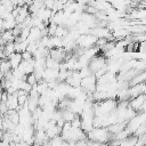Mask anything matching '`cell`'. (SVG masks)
Here are the masks:
<instances>
[{
	"label": "cell",
	"mask_w": 146,
	"mask_h": 146,
	"mask_svg": "<svg viewBox=\"0 0 146 146\" xmlns=\"http://www.w3.org/2000/svg\"><path fill=\"white\" fill-rule=\"evenodd\" d=\"M89 141H94L97 144H108L112 138V135L107 131L106 128H94L90 132L87 133Z\"/></svg>",
	"instance_id": "6da1fadb"
},
{
	"label": "cell",
	"mask_w": 146,
	"mask_h": 146,
	"mask_svg": "<svg viewBox=\"0 0 146 146\" xmlns=\"http://www.w3.org/2000/svg\"><path fill=\"white\" fill-rule=\"evenodd\" d=\"M145 99H146L145 94L139 95L135 98H131L129 99V107L132 108L136 113L145 112Z\"/></svg>",
	"instance_id": "7a4b0ae2"
},
{
	"label": "cell",
	"mask_w": 146,
	"mask_h": 146,
	"mask_svg": "<svg viewBox=\"0 0 146 146\" xmlns=\"http://www.w3.org/2000/svg\"><path fill=\"white\" fill-rule=\"evenodd\" d=\"M96 83H97V79L94 74H91L87 78L81 79L80 87L84 92H94L96 90Z\"/></svg>",
	"instance_id": "3957f363"
},
{
	"label": "cell",
	"mask_w": 146,
	"mask_h": 146,
	"mask_svg": "<svg viewBox=\"0 0 146 146\" xmlns=\"http://www.w3.org/2000/svg\"><path fill=\"white\" fill-rule=\"evenodd\" d=\"M104 66H106V58L104 56H96L88 64V67L92 74H95L97 71H99Z\"/></svg>",
	"instance_id": "277c9868"
},
{
	"label": "cell",
	"mask_w": 146,
	"mask_h": 146,
	"mask_svg": "<svg viewBox=\"0 0 146 146\" xmlns=\"http://www.w3.org/2000/svg\"><path fill=\"white\" fill-rule=\"evenodd\" d=\"M145 90H146L145 82H144V83L136 84V86H132V87H129V88H128V91H129L130 99H131V98H135V97H137V96H139V95L145 94Z\"/></svg>",
	"instance_id": "5b68a950"
},
{
	"label": "cell",
	"mask_w": 146,
	"mask_h": 146,
	"mask_svg": "<svg viewBox=\"0 0 146 146\" xmlns=\"http://www.w3.org/2000/svg\"><path fill=\"white\" fill-rule=\"evenodd\" d=\"M58 70H50V68H44L43 72H42V80L46 81V82H49V81H55L57 80V76H58Z\"/></svg>",
	"instance_id": "8992f818"
},
{
	"label": "cell",
	"mask_w": 146,
	"mask_h": 146,
	"mask_svg": "<svg viewBox=\"0 0 146 146\" xmlns=\"http://www.w3.org/2000/svg\"><path fill=\"white\" fill-rule=\"evenodd\" d=\"M7 59H8L9 64H10L11 70H15V68L18 67V65H19L21 62H22V55L18 54V52H14V54H11L10 56H8Z\"/></svg>",
	"instance_id": "52a82bcc"
},
{
	"label": "cell",
	"mask_w": 146,
	"mask_h": 146,
	"mask_svg": "<svg viewBox=\"0 0 146 146\" xmlns=\"http://www.w3.org/2000/svg\"><path fill=\"white\" fill-rule=\"evenodd\" d=\"M145 79H146V73L145 72H141V73L137 74L135 78H132L128 82V86L129 87H132V86H136V84H139V83H144L145 82Z\"/></svg>",
	"instance_id": "ba28073f"
},
{
	"label": "cell",
	"mask_w": 146,
	"mask_h": 146,
	"mask_svg": "<svg viewBox=\"0 0 146 146\" xmlns=\"http://www.w3.org/2000/svg\"><path fill=\"white\" fill-rule=\"evenodd\" d=\"M14 44H15V52L23 54L24 51H26V48H27L29 42L26 40H24V41H15Z\"/></svg>",
	"instance_id": "9c48e42d"
},
{
	"label": "cell",
	"mask_w": 146,
	"mask_h": 146,
	"mask_svg": "<svg viewBox=\"0 0 146 146\" xmlns=\"http://www.w3.org/2000/svg\"><path fill=\"white\" fill-rule=\"evenodd\" d=\"M16 22H15V18L11 16L7 19L3 21V31H11L15 26H16Z\"/></svg>",
	"instance_id": "30bf717a"
},
{
	"label": "cell",
	"mask_w": 146,
	"mask_h": 146,
	"mask_svg": "<svg viewBox=\"0 0 146 146\" xmlns=\"http://www.w3.org/2000/svg\"><path fill=\"white\" fill-rule=\"evenodd\" d=\"M2 51H3V54H5L6 57H8L11 54H14L15 52V44H14V42H7L2 47Z\"/></svg>",
	"instance_id": "8fae6325"
},
{
	"label": "cell",
	"mask_w": 146,
	"mask_h": 146,
	"mask_svg": "<svg viewBox=\"0 0 146 146\" xmlns=\"http://www.w3.org/2000/svg\"><path fill=\"white\" fill-rule=\"evenodd\" d=\"M68 34V30L65 27V26H57L56 27V31H55V35L54 36H57V38H60V39H63V38H65L66 35Z\"/></svg>",
	"instance_id": "7c38bea8"
},
{
	"label": "cell",
	"mask_w": 146,
	"mask_h": 146,
	"mask_svg": "<svg viewBox=\"0 0 146 146\" xmlns=\"http://www.w3.org/2000/svg\"><path fill=\"white\" fill-rule=\"evenodd\" d=\"M146 125H145V123H143V124H140L135 131H133V133H132V136H135V137H141V136H144L145 135V131H146V128H145Z\"/></svg>",
	"instance_id": "4fadbf2b"
},
{
	"label": "cell",
	"mask_w": 146,
	"mask_h": 146,
	"mask_svg": "<svg viewBox=\"0 0 146 146\" xmlns=\"http://www.w3.org/2000/svg\"><path fill=\"white\" fill-rule=\"evenodd\" d=\"M79 72V75H80V78L81 79H83V78H87V76H89V75H91L92 73L90 72V70H89V67L88 66H86V67H82L80 71H78Z\"/></svg>",
	"instance_id": "5bb4252c"
},
{
	"label": "cell",
	"mask_w": 146,
	"mask_h": 146,
	"mask_svg": "<svg viewBox=\"0 0 146 146\" xmlns=\"http://www.w3.org/2000/svg\"><path fill=\"white\" fill-rule=\"evenodd\" d=\"M71 127L75 128V129H80L81 128V117H80V115H75V117L71 122Z\"/></svg>",
	"instance_id": "9a60e30c"
},
{
	"label": "cell",
	"mask_w": 146,
	"mask_h": 146,
	"mask_svg": "<svg viewBox=\"0 0 146 146\" xmlns=\"http://www.w3.org/2000/svg\"><path fill=\"white\" fill-rule=\"evenodd\" d=\"M31 87H33V86H35L36 83H38V81H36V79H35V76H34V74L32 73V74H29V75H26V80H25Z\"/></svg>",
	"instance_id": "2e32d148"
},
{
	"label": "cell",
	"mask_w": 146,
	"mask_h": 146,
	"mask_svg": "<svg viewBox=\"0 0 146 146\" xmlns=\"http://www.w3.org/2000/svg\"><path fill=\"white\" fill-rule=\"evenodd\" d=\"M3 31V21L0 18V33Z\"/></svg>",
	"instance_id": "e0dca14e"
},
{
	"label": "cell",
	"mask_w": 146,
	"mask_h": 146,
	"mask_svg": "<svg viewBox=\"0 0 146 146\" xmlns=\"http://www.w3.org/2000/svg\"><path fill=\"white\" fill-rule=\"evenodd\" d=\"M0 6H1V1H0Z\"/></svg>",
	"instance_id": "ac0fdd59"
},
{
	"label": "cell",
	"mask_w": 146,
	"mask_h": 146,
	"mask_svg": "<svg viewBox=\"0 0 146 146\" xmlns=\"http://www.w3.org/2000/svg\"><path fill=\"white\" fill-rule=\"evenodd\" d=\"M0 105H1V100H0Z\"/></svg>",
	"instance_id": "d6986e66"
},
{
	"label": "cell",
	"mask_w": 146,
	"mask_h": 146,
	"mask_svg": "<svg viewBox=\"0 0 146 146\" xmlns=\"http://www.w3.org/2000/svg\"><path fill=\"white\" fill-rule=\"evenodd\" d=\"M0 117H1V114H0Z\"/></svg>",
	"instance_id": "ffe728a7"
}]
</instances>
